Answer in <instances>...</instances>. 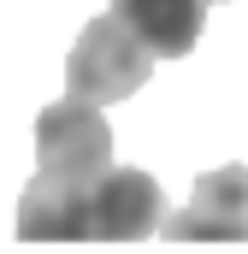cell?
<instances>
[{
    "mask_svg": "<svg viewBox=\"0 0 248 254\" xmlns=\"http://www.w3.org/2000/svg\"><path fill=\"white\" fill-rule=\"evenodd\" d=\"M166 225V190L142 166L36 172L18 195L24 243H148Z\"/></svg>",
    "mask_w": 248,
    "mask_h": 254,
    "instance_id": "6da1fadb",
    "label": "cell"
},
{
    "mask_svg": "<svg viewBox=\"0 0 248 254\" xmlns=\"http://www.w3.org/2000/svg\"><path fill=\"white\" fill-rule=\"evenodd\" d=\"M148 71H154V48L124 24L119 12H107V18H89L83 24V36L71 42V60H65V83H71V95H83V101H124V95H136L142 83H148Z\"/></svg>",
    "mask_w": 248,
    "mask_h": 254,
    "instance_id": "7a4b0ae2",
    "label": "cell"
},
{
    "mask_svg": "<svg viewBox=\"0 0 248 254\" xmlns=\"http://www.w3.org/2000/svg\"><path fill=\"white\" fill-rule=\"evenodd\" d=\"M113 166V125L101 119V101L65 95L36 119V172H107Z\"/></svg>",
    "mask_w": 248,
    "mask_h": 254,
    "instance_id": "3957f363",
    "label": "cell"
},
{
    "mask_svg": "<svg viewBox=\"0 0 248 254\" xmlns=\"http://www.w3.org/2000/svg\"><path fill=\"white\" fill-rule=\"evenodd\" d=\"M160 231L172 243H248V166L201 172L189 201Z\"/></svg>",
    "mask_w": 248,
    "mask_h": 254,
    "instance_id": "277c9868",
    "label": "cell"
},
{
    "mask_svg": "<svg viewBox=\"0 0 248 254\" xmlns=\"http://www.w3.org/2000/svg\"><path fill=\"white\" fill-rule=\"evenodd\" d=\"M213 6L225 0H113V12L154 48V60H189Z\"/></svg>",
    "mask_w": 248,
    "mask_h": 254,
    "instance_id": "5b68a950",
    "label": "cell"
}]
</instances>
